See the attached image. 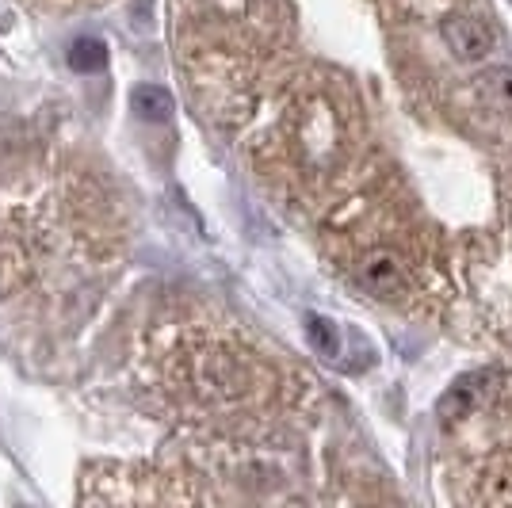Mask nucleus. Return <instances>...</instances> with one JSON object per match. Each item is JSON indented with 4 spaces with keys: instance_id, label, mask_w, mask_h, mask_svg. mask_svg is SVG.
<instances>
[{
    "instance_id": "4",
    "label": "nucleus",
    "mask_w": 512,
    "mask_h": 508,
    "mask_svg": "<svg viewBox=\"0 0 512 508\" xmlns=\"http://www.w3.org/2000/svg\"><path fill=\"white\" fill-rule=\"evenodd\" d=\"M69 65L77 69V73H96V69H104L107 65V43L104 39H77V43L69 46Z\"/></svg>"
},
{
    "instance_id": "5",
    "label": "nucleus",
    "mask_w": 512,
    "mask_h": 508,
    "mask_svg": "<svg viewBox=\"0 0 512 508\" xmlns=\"http://www.w3.org/2000/svg\"><path fill=\"white\" fill-rule=\"evenodd\" d=\"M306 337H310V344L318 348L321 356H329V360L341 356V333H337V325H333L329 318L310 314V318H306Z\"/></svg>"
},
{
    "instance_id": "1",
    "label": "nucleus",
    "mask_w": 512,
    "mask_h": 508,
    "mask_svg": "<svg viewBox=\"0 0 512 508\" xmlns=\"http://www.w3.org/2000/svg\"><path fill=\"white\" fill-rule=\"evenodd\" d=\"M440 31H444V43H448V50L459 62H482V58H490L493 46H497L490 23L478 20V16H463V12L448 16Z\"/></svg>"
},
{
    "instance_id": "6",
    "label": "nucleus",
    "mask_w": 512,
    "mask_h": 508,
    "mask_svg": "<svg viewBox=\"0 0 512 508\" xmlns=\"http://www.w3.org/2000/svg\"><path fill=\"white\" fill-rule=\"evenodd\" d=\"M482 88H486V96L497 107H512V69H493V73H486Z\"/></svg>"
},
{
    "instance_id": "3",
    "label": "nucleus",
    "mask_w": 512,
    "mask_h": 508,
    "mask_svg": "<svg viewBox=\"0 0 512 508\" xmlns=\"http://www.w3.org/2000/svg\"><path fill=\"white\" fill-rule=\"evenodd\" d=\"M360 279H363V287L375 291V295H390V291L402 287V272H398V264H394L390 256H371L360 268Z\"/></svg>"
},
{
    "instance_id": "2",
    "label": "nucleus",
    "mask_w": 512,
    "mask_h": 508,
    "mask_svg": "<svg viewBox=\"0 0 512 508\" xmlns=\"http://www.w3.org/2000/svg\"><path fill=\"white\" fill-rule=\"evenodd\" d=\"M130 107H134V115L146 119V123H165L172 115V96L157 85H138L130 92Z\"/></svg>"
}]
</instances>
